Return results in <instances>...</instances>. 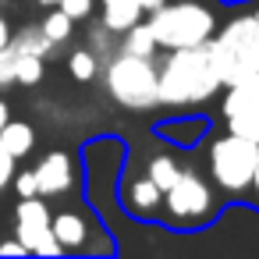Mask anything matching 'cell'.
<instances>
[{
    "instance_id": "cell-1",
    "label": "cell",
    "mask_w": 259,
    "mask_h": 259,
    "mask_svg": "<svg viewBox=\"0 0 259 259\" xmlns=\"http://www.w3.org/2000/svg\"><path fill=\"white\" fill-rule=\"evenodd\" d=\"M224 89L217 64L209 57V47H181L167 50V57L156 64V100L160 107H202Z\"/></svg>"
},
{
    "instance_id": "cell-2",
    "label": "cell",
    "mask_w": 259,
    "mask_h": 259,
    "mask_svg": "<svg viewBox=\"0 0 259 259\" xmlns=\"http://www.w3.org/2000/svg\"><path fill=\"white\" fill-rule=\"evenodd\" d=\"M206 47L224 85L255 75L259 71V0L234 11L224 25H217Z\"/></svg>"
},
{
    "instance_id": "cell-3",
    "label": "cell",
    "mask_w": 259,
    "mask_h": 259,
    "mask_svg": "<svg viewBox=\"0 0 259 259\" xmlns=\"http://www.w3.org/2000/svg\"><path fill=\"white\" fill-rule=\"evenodd\" d=\"M146 29L156 43V50H181V47H199L213 36L217 29V11L206 0H163L156 11H149Z\"/></svg>"
},
{
    "instance_id": "cell-4",
    "label": "cell",
    "mask_w": 259,
    "mask_h": 259,
    "mask_svg": "<svg viewBox=\"0 0 259 259\" xmlns=\"http://www.w3.org/2000/svg\"><path fill=\"white\" fill-rule=\"evenodd\" d=\"M103 89L124 110H153L156 100V61L114 50L103 61Z\"/></svg>"
},
{
    "instance_id": "cell-5",
    "label": "cell",
    "mask_w": 259,
    "mask_h": 259,
    "mask_svg": "<svg viewBox=\"0 0 259 259\" xmlns=\"http://www.w3.org/2000/svg\"><path fill=\"white\" fill-rule=\"evenodd\" d=\"M255 160H259V146L248 142V139H241V135H234V132H224L206 149L209 178L231 199H245L248 181H252V170H255Z\"/></svg>"
},
{
    "instance_id": "cell-6",
    "label": "cell",
    "mask_w": 259,
    "mask_h": 259,
    "mask_svg": "<svg viewBox=\"0 0 259 259\" xmlns=\"http://www.w3.org/2000/svg\"><path fill=\"white\" fill-rule=\"evenodd\" d=\"M160 213L170 227H181V231H192V227H202L206 220H213L217 213V195L209 188V181L188 167H181L178 181L170 188H163V199H160Z\"/></svg>"
},
{
    "instance_id": "cell-7",
    "label": "cell",
    "mask_w": 259,
    "mask_h": 259,
    "mask_svg": "<svg viewBox=\"0 0 259 259\" xmlns=\"http://www.w3.org/2000/svg\"><path fill=\"white\" fill-rule=\"evenodd\" d=\"M220 121H224L227 132H234V135L259 146V71L241 78V82L224 85Z\"/></svg>"
},
{
    "instance_id": "cell-8",
    "label": "cell",
    "mask_w": 259,
    "mask_h": 259,
    "mask_svg": "<svg viewBox=\"0 0 259 259\" xmlns=\"http://www.w3.org/2000/svg\"><path fill=\"white\" fill-rule=\"evenodd\" d=\"M50 206L43 202V195H25L15 206V238L25 245L29 255H64L54 227H50Z\"/></svg>"
},
{
    "instance_id": "cell-9",
    "label": "cell",
    "mask_w": 259,
    "mask_h": 259,
    "mask_svg": "<svg viewBox=\"0 0 259 259\" xmlns=\"http://www.w3.org/2000/svg\"><path fill=\"white\" fill-rule=\"evenodd\" d=\"M32 178H36V195H43V199L71 195L78 185V163L68 149H50L32 167Z\"/></svg>"
},
{
    "instance_id": "cell-10",
    "label": "cell",
    "mask_w": 259,
    "mask_h": 259,
    "mask_svg": "<svg viewBox=\"0 0 259 259\" xmlns=\"http://www.w3.org/2000/svg\"><path fill=\"white\" fill-rule=\"evenodd\" d=\"M50 227H54L61 252H96V245H93L96 220L85 209H61L50 217Z\"/></svg>"
},
{
    "instance_id": "cell-11",
    "label": "cell",
    "mask_w": 259,
    "mask_h": 259,
    "mask_svg": "<svg viewBox=\"0 0 259 259\" xmlns=\"http://www.w3.org/2000/svg\"><path fill=\"white\" fill-rule=\"evenodd\" d=\"M96 4H100V22L114 36H121L124 29H132L135 22H142L149 11H156L163 0H96Z\"/></svg>"
},
{
    "instance_id": "cell-12",
    "label": "cell",
    "mask_w": 259,
    "mask_h": 259,
    "mask_svg": "<svg viewBox=\"0 0 259 259\" xmlns=\"http://www.w3.org/2000/svg\"><path fill=\"white\" fill-rule=\"evenodd\" d=\"M160 199H163V192L146 174L142 178H132L124 185V209L132 217H139V220H156L160 217Z\"/></svg>"
},
{
    "instance_id": "cell-13",
    "label": "cell",
    "mask_w": 259,
    "mask_h": 259,
    "mask_svg": "<svg viewBox=\"0 0 259 259\" xmlns=\"http://www.w3.org/2000/svg\"><path fill=\"white\" fill-rule=\"evenodd\" d=\"M0 142H4V149L15 160H22V156H29L36 149V128L29 121H22V117H8L0 124Z\"/></svg>"
},
{
    "instance_id": "cell-14",
    "label": "cell",
    "mask_w": 259,
    "mask_h": 259,
    "mask_svg": "<svg viewBox=\"0 0 259 259\" xmlns=\"http://www.w3.org/2000/svg\"><path fill=\"white\" fill-rule=\"evenodd\" d=\"M8 47H11L18 57H43V61H47V54L54 50V43L47 39V32H43L39 25H22L18 32L8 36Z\"/></svg>"
},
{
    "instance_id": "cell-15",
    "label": "cell",
    "mask_w": 259,
    "mask_h": 259,
    "mask_svg": "<svg viewBox=\"0 0 259 259\" xmlns=\"http://www.w3.org/2000/svg\"><path fill=\"white\" fill-rule=\"evenodd\" d=\"M206 132H209V121L206 117H185V121H174V124H160V135L170 139L181 149H195Z\"/></svg>"
},
{
    "instance_id": "cell-16",
    "label": "cell",
    "mask_w": 259,
    "mask_h": 259,
    "mask_svg": "<svg viewBox=\"0 0 259 259\" xmlns=\"http://www.w3.org/2000/svg\"><path fill=\"white\" fill-rule=\"evenodd\" d=\"M117 50L135 54V57H153V54H156V43H153V36H149L146 22H135L132 29H124V32H121V47H117Z\"/></svg>"
},
{
    "instance_id": "cell-17",
    "label": "cell",
    "mask_w": 259,
    "mask_h": 259,
    "mask_svg": "<svg viewBox=\"0 0 259 259\" xmlns=\"http://www.w3.org/2000/svg\"><path fill=\"white\" fill-rule=\"evenodd\" d=\"M178 174H181V167H178V160L174 156H167V153H160V156H153L149 160V170H146V178L163 192V188H170L174 181H178Z\"/></svg>"
},
{
    "instance_id": "cell-18",
    "label": "cell",
    "mask_w": 259,
    "mask_h": 259,
    "mask_svg": "<svg viewBox=\"0 0 259 259\" xmlns=\"http://www.w3.org/2000/svg\"><path fill=\"white\" fill-rule=\"evenodd\" d=\"M39 29H43V32H47V39L57 47V43H68V39H71V29H75V22H71V18H68L61 8H57V11H50V15L39 22Z\"/></svg>"
},
{
    "instance_id": "cell-19",
    "label": "cell",
    "mask_w": 259,
    "mask_h": 259,
    "mask_svg": "<svg viewBox=\"0 0 259 259\" xmlns=\"http://www.w3.org/2000/svg\"><path fill=\"white\" fill-rule=\"evenodd\" d=\"M68 71H71V78H78V82H93V78L100 75V61L93 57V50H75V54L68 57Z\"/></svg>"
},
{
    "instance_id": "cell-20",
    "label": "cell",
    "mask_w": 259,
    "mask_h": 259,
    "mask_svg": "<svg viewBox=\"0 0 259 259\" xmlns=\"http://www.w3.org/2000/svg\"><path fill=\"white\" fill-rule=\"evenodd\" d=\"M43 71H47L43 57H18V68H15V82H18V85H39Z\"/></svg>"
},
{
    "instance_id": "cell-21",
    "label": "cell",
    "mask_w": 259,
    "mask_h": 259,
    "mask_svg": "<svg viewBox=\"0 0 259 259\" xmlns=\"http://www.w3.org/2000/svg\"><path fill=\"white\" fill-rule=\"evenodd\" d=\"M110 36H114V32H110L103 22H100L96 29H89V47H85V50H93V57H96L100 64H103V61L114 54V50H110Z\"/></svg>"
},
{
    "instance_id": "cell-22",
    "label": "cell",
    "mask_w": 259,
    "mask_h": 259,
    "mask_svg": "<svg viewBox=\"0 0 259 259\" xmlns=\"http://www.w3.org/2000/svg\"><path fill=\"white\" fill-rule=\"evenodd\" d=\"M57 8H61L71 22H78V18H89V15H93L96 0H57Z\"/></svg>"
},
{
    "instance_id": "cell-23",
    "label": "cell",
    "mask_w": 259,
    "mask_h": 259,
    "mask_svg": "<svg viewBox=\"0 0 259 259\" xmlns=\"http://www.w3.org/2000/svg\"><path fill=\"white\" fill-rule=\"evenodd\" d=\"M11 178H15V156L4 149V142H0V195L11 188Z\"/></svg>"
},
{
    "instance_id": "cell-24",
    "label": "cell",
    "mask_w": 259,
    "mask_h": 259,
    "mask_svg": "<svg viewBox=\"0 0 259 259\" xmlns=\"http://www.w3.org/2000/svg\"><path fill=\"white\" fill-rule=\"evenodd\" d=\"M11 188H15L22 199H25V195H36V178H32V170H15Z\"/></svg>"
},
{
    "instance_id": "cell-25",
    "label": "cell",
    "mask_w": 259,
    "mask_h": 259,
    "mask_svg": "<svg viewBox=\"0 0 259 259\" xmlns=\"http://www.w3.org/2000/svg\"><path fill=\"white\" fill-rule=\"evenodd\" d=\"M0 255H29V252H25V245L18 238H4L0 241Z\"/></svg>"
},
{
    "instance_id": "cell-26",
    "label": "cell",
    "mask_w": 259,
    "mask_h": 259,
    "mask_svg": "<svg viewBox=\"0 0 259 259\" xmlns=\"http://www.w3.org/2000/svg\"><path fill=\"white\" fill-rule=\"evenodd\" d=\"M245 199L259 209V160H255V170H252V181H248V192H245Z\"/></svg>"
},
{
    "instance_id": "cell-27",
    "label": "cell",
    "mask_w": 259,
    "mask_h": 259,
    "mask_svg": "<svg viewBox=\"0 0 259 259\" xmlns=\"http://www.w3.org/2000/svg\"><path fill=\"white\" fill-rule=\"evenodd\" d=\"M8 36H11V25H8V18H4V15H0V47L8 43Z\"/></svg>"
},
{
    "instance_id": "cell-28",
    "label": "cell",
    "mask_w": 259,
    "mask_h": 259,
    "mask_svg": "<svg viewBox=\"0 0 259 259\" xmlns=\"http://www.w3.org/2000/svg\"><path fill=\"white\" fill-rule=\"evenodd\" d=\"M8 117H11V107H8V100H4V96H0V124H4Z\"/></svg>"
},
{
    "instance_id": "cell-29",
    "label": "cell",
    "mask_w": 259,
    "mask_h": 259,
    "mask_svg": "<svg viewBox=\"0 0 259 259\" xmlns=\"http://www.w3.org/2000/svg\"><path fill=\"white\" fill-rule=\"evenodd\" d=\"M39 8H57V0H36Z\"/></svg>"
}]
</instances>
